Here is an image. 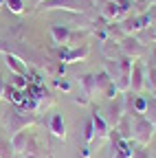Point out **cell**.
Returning <instances> with one entry per match:
<instances>
[{"label": "cell", "instance_id": "6da1fadb", "mask_svg": "<svg viewBox=\"0 0 156 158\" xmlns=\"http://www.w3.org/2000/svg\"><path fill=\"white\" fill-rule=\"evenodd\" d=\"M35 121H37L35 112L20 110L18 106L9 108V110H7V114H5V125H7L9 136H13L15 132H20V130H27V127H29V125H33Z\"/></svg>", "mask_w": 156, "mask_h": 158}, {"label": "cell", "instance_id": "7a4b0ae2", "mask_svg": "<svg viewBox=\"0 0 156 158\" xmlns=\"http://www.w3.org/2000/svg\"><path fill=\"white\" fill-rule=\"evenodd\" d=\"M156 134V127L147 121L145 116H134L132 118V141L141 147H147L150 141Z\"/></svg>", "mask_w": 156, "mask_h": 158}, {"label": "cell", "instance_id": "3957f363", "mask_svg": "<svg viewBox=\"0 0 156 158\" xmlns=\"http://www.w3.org/2000/svg\"><path fill=\"white\" fill-rule=\"evenodd\" d=\"M90 0H44L37 5L40 11H48V9H64V11H86L90 9Z\"/></svg>", "mask_w": 156, "mask_h": 158}, {"label": "cell", "instance_id": "277c9868", "mask_svg": "<svg viewBox=\"0 0 156 158\" xmlns=\"http://www.w3.org/2000/svg\"><path fill=\"white\" fill-rule=\"evenodd\" d=\"M123 114H125V103H123V94L119 92L116 97L110 99V103H108V108H106L103 118L108 121L110 127H116V123L121 121V116H123Z\"/></svg>", "mask_w": 156, "mask_h": 158}, {"label": "cell", "instance_id": "5b68a950", "mask_svg": "<svg viewBox=\"0 0 156 158\" xmlns=\"http://www.w3.org/2000/svg\"><path fill=\"white\" fill-rule=\"evenodd\" d=\"M119 44H121V53L125 57H130V59H139L145 53V44L141 42L139 37H134V35H125Z\"/></svg>", "mask_w": 156, "mask_h": 158}, {"label": "cell", "instance_id": "8992f818", "mask_svg": "<svg viewBox=\"0 0 156 158\" xmlns=\"http://www.w3.org/2000/svg\"><path fill=\"white\" fill-rule=\"evenodd\" d=\"M143 90H145V68H143L141 62H136V59H134L132 70H130V92L141 94Z\"/></svg>", "mask_w": 156, "mask_h": 158}, {"label": "cell", "instance_id": "52a82bcc", "mask_svg": "<svg viewBox=\"0 0 156 158\" xmlns=\"http://www.w3.org/2000/svg\"><path fill=\"white\" fill-rule=\"evenodd\" d=\"M35 141H37V138H35L31 132H27V130L15 132V134L11 136V147H13V154H24V152H27Z\"/></svg>", "mask_w": 156, "mask_h": 158}, {"label": "cell", "instance_id": "ba28073f", "mask_svg": "<svg viewBox=\"0 0 156 158\" xmlns=\"http://www.w3.org/2000/svg\"><path fill=\"white\" fill-rule=\"evenodd\" d=\"M90 118H92V125H95V141L99 143V141H106V138L110 136V125H108V121L103 118V114L97 110V108H92V114H90Z\"/></svg>", "mask_w": 156, "mask_h": 158}, {"label": "cell", "instance_id": "9c48e42d", "mask_svg": "<svg viewBox=\"0 0 156 158\" xmlns=\"http://www.w3.org/2000/svg\"><path fill=\"white\" fill-rule=\"evenodd\" d=\"M5 64H7V68L13 75H20V77L29 79V66H27V62H22V57H18L15 53H5Z\"/></svg>", "mask_w": 156, "mask_h": 158}, {"label": "cell", "instance_id": "30bf717a", "mask_svg": "<svg viewBox=\"0 0 156 158\" xmlns=\"http://www.w3.org/2000/svg\"><path fill=\"white\" fill-rule=\"evenodd\" d=\"M90 53V46L88 44H82V48H68V51H62L60 53V59L62 64H73V62H84Z\"/></svg>", "mask_w": 156, "mask_h": 158}, {"label": "cell", "instance_id": "8fae6325", "mask_svg": "<svg viewBox=\"0 0 156 158\" xmlns=\"http://www.w3.org/2000/svg\"><path fill=\"white\" fill-rule=\"evenodd\" d=\"M48 132L55 136V138H66V123H64V116L60 112H53L48 116Z\"/></svg>", "mask_w": 156, "mask_h": 158}, {"label": "cell", "instance_id": "7c38bea8", "mask_svg": "<svg viewBox=\"0 0 156 158\" xmlns=\"http://www.w3.org/2000/svg\"><path fill=\"white\" fill-rule=\"evenodd\" d=\"M51 35H53V42L55 44H64V46H68L70 44V40H73V31L68 29V27H64V24H53L51 27Z\"/></svg>", "mask_w": 156, "mask_h": 158}, {"label": "cell", "instance_id": "4fadbf2b", "mask_svg": "<svg viewBox=\"0 0 156 158\" xmlns=\"http://www.w3.org/2000/svg\"><path fill=\"white\" fill-rule=\"evenodd\" d=\"M112 86V79L106 70L95 73V97H106V90Z\"/></svg>", "mask_w": 156, "mask_h": 158}, {"label": "cell", "instance_id": "5bb4252c", "mask_svg": "<svg viewBox=\"0 0 156 158\" xmlns=\"http://www.w3.org/2000/svg\"><path fill=\"white\" fill-rule=\"evenodd\" d=\"M101 53H103V57L106 59H119L123 53H121V44L116 42V40H112V37H108V40H103V44H101Z\"/></svg>", "mask_w": 156, "mask_h": 158}, {"label": "cell", "instance_id": "9a60e30c", "mask_svg": "<svg viewBox=\"0 0 156 158\" xmlns=\"http://www.w3.org/2000/svg\"><path fill=\"white\" fill-rule=\"evenodd\" d=\"M123 13V9H121V5L119 2H114V0H110V2H106L103 5V9H101V15L108 20V22H114L116 18H119Z\"/></svg>", "mask_w": 156, "mask_h": 158}, {"label": "cell", "instance_id": "2e32d148", "mask_svg": "<svg viewBox=\"0 0 156 158\" xmlns=\"http://www.w3.org/2000/svg\"><path fill=\"white\" fill-rule=\"evenodd\" d=\"M79 86L84 88V94L92 101V97H95V75L92 73H86L79 77Z\"/></svg>", "mask_w": 156, "mask_h": 158}, {"label": "cell", "instance_id": "e0dca14e", "mask_svg": "<svg viewBox=\"0 0 156 158\" xmlns=\"http://www.w3.org/2000/svg\"><path fill=\"white\" fill-rule=\"evenodd\" d=\"M82 138H84V143H86V145H92V143H95V125H92V118H90V116L84 121Z\"/></svg>", "mask_w": 156, "mask_h": 158}, {"label": "cell", "instance_id": "ac0fdd59", "mask_svg": "<svg viewBox=\"0 0 156 158\" xmlns=\"http://www.w3.org/2000/svg\"><path fill=\"white\" fill-rule=\"evenodd\" d=\"M143 116L156 127V97H147V108H145V114Z\"/></svg>", "mask_w": 156, "mask_h": 158}, {"label": "cell", "instance_id": "d6986e66", "mask_svg": "<svg viewBox=\"0 0 156 158\" xmlns=\"http://www.w3.org/2000/svg\"><path fill=\"white\" fill-rule=\"evenodd\" d=\"M20 156H22V158H51V156H44V149L40 147V143H37V141H35L24 154H20Z\"/></svg>", "mask_w": 156, "mask_h": 158}, {"label": "cell", "instance_id": "ffe728a7", "mask_svg": "<svg viewBox=\"0 0 156 158\" xmlns=\"http://www.w3.org/2000/svg\"><path fill=\"white\" fill-rule=\"evenodd\" d=\"M13 147H11V141H7L5 136H0V158H13Z\"/></svg>", "mask_w": 156, "mask_h": 158}, {"label": "cell", "instance_id": "44dd1931", "mask_svg": "<svg viewBox=\"0 0 156 158\" xmlns=\"http://www.w3.org/2000/svg\"><path fill=\"white\" fill-rule=\"evenodd\" d=\"M7 94H9L7 99H11V103H13V106H18V108H20V106L24 103V99H27L22 90H15V88H9V92H7Z\"/></svg>", "mask_w": 156, "mask_h": 158}, {"label": "cell", "instance_id": "7402d4cb", "mask_svg": "<svg viewBox=\"0 0 156 158\" xmlns=\"http://www.w3.org/2000/svg\"><path fill=\"white\" fill-rule=\"evenodd\" d=\"M5 5L11 13H22L24 11V0H5Z\"/></svg>", "mask_w": 156, "mask_h": 158}, {"label": "cell", "instance_id": "603a6c76", "mask_svg": "<svg viewBox=\"0 0 156 158\" xmlns=\"http://www.w3.org/2000/svg\"><path fill=\"white\" fill-rule=\"evenodd\" d=\"M15 90H27V77H20V75H13V86Z\"/></svg>", "mask_w": 156, "mask_h": 158}, {"label": "cell", "instance_id": "cb8c5ba5", "mask_svg": "<svg viewBox=\"0 0 156 158\" xmlns=\"http://www.w3.org/2000/svg\"><path fill=\"white\" fill-rule=\"evenodd\" d=\"M130 158H150V152H147V147H141V145H136Z\"/></svg>", "mask_w": 156, "mask_h": 158}, {"label": "cell", "instance_id": "d4e9b609", "mask_svg": "<svg viewBox=\"0 0 156 158\" xmlns=\"http://www.w3.org/2000/svg\"><path fill=\"white\" fill-rule=\"evenodd\" d=\"M55 86L60 88V90H64V92H70V88H73L68 79H55Z\"/></svg>", "mask_w": 156, "mask_h": 158}, {"label": "cell", "instance_id": "484cf974", "mask_svg": "<svg viewBox=\"0 0 156 158\" xmlns=\"http://www.w3.org/2000/svg\"><path fill=\"white\" fill-rule=\"evenodd\" d=\"M75 103H79V106H90V99L82 92V97H75Z\"/></svg>", "mask_w": 156, "mask_h": 158}, {"label": "cell", "instance_id": "4316f807", "mask_svg": "<svg viewBox=\"0 0 156 158\" xmlns=\"http://www.w3.org/2000/svg\"><path fill=\"white\" fill-rule=\"evenodd\" d=\"M90 156H92V147L90 145H84L82 147V158H90Z\"/></svg>", "mask_w": 156, "mask_h": 158}, {"label": "cell", "instance_id": "83f0119b", "mask_svg": "<svg viewBox=\"0 0 156 158\" xmlns=\"http://www.w3.org/2000/svg\"><path fill=\"white\" fill-rule=\"evenodd\" d=\"M5 92H7V84H5V79L0 77V99L5 97Z\"/></svg>", "mask_w": 156, "mask_h": 158}, {"label": "cell", "instance_id": "f1b7e54d", "mask_svg": "<svg viewBox=\"0 0 156 158\" xmlns=\"http://www.w3.org/2000/svg\"><path fill=\"white\" fill-rule=\"evenodd\" d=\"M150 40H152V42H156V24L152 27V33H150Z\"/></svg>", "mask_w": 156, "mask_h": 158}, {"label": "cell", "instance_id": "f546056e", "mask_svg": "<svg viewBox=\"0 0 156 158\" xmlns=\"http://www.w3.org/2000/svg\"><path fill=\"white\" fill-rule=\"evenodd\" d=\"M150 5H154V7H156V0H150Z\"/></svg>", "mask_w": 156, "mask_h": 158}, {"label": "cell", "instance_id": "4dcf8cb0", "mask_svg": "<svg viewBox=\"0 0 156 158\" xmlns=\"http://www.w3.org/2000/svg\"><path fill=\"white\" fill-rule=\"evenodd\" d=\"M13 158H22V156H20V154H15V156H13Z\"/></svg>", "mask_w": 156, "mask_h": 158}, {"label": "cell", "instance_id": "1f68e13d", "mask_svg": "<svg viewBox=\"0 0 156 158\" xmlns=\"http://www.w3.org/2000/svg\"><path fill=\"white\" fill-rule=\"evenodd\" d=\"M40 2H44V0H37V5H40Z\"/></svg>", "mask_w": 156, "mask_h": 158}, {"label": "cell", "instance_id": "d6a6232c", "mask_svg": "<svg viewBox=\"0 0 156 158\" xmlns=\"http://www.w3.org/2000/svg\"><path fill=\"white\" fill-rule=\"evenodd\" d=\"M154 136H156V134H154Z\"/></svg>", "mask_w": 156, "mask_h": 158}]
</instances>
